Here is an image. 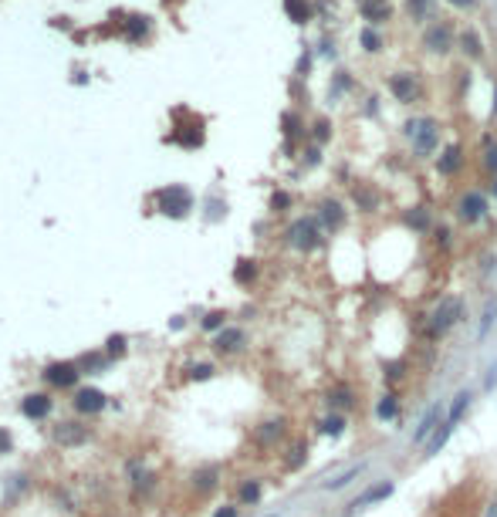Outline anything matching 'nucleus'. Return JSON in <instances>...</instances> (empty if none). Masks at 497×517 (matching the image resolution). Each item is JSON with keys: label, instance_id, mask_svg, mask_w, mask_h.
<instances>
[{"label": "nucleus", "instance_id": "1", "mask_svg": "<svg viewBox=\"0 0 497 517\" xmlns=\"http://www.w3.org/2000/svg\"><path fill=\"white\" fill-rule=\"evenodd\" d=\"M467 318V305H464V298L460 294H444L433 308H430V314H426V338L430 341H437V338L450 335L460 321Z\"/></svg>", "mask_w": 497, "mask_h": 517}, {"label": "nucleus", "instance_id": "2", "mask_svg": "<svg viewBox=\"0 0 497 517\" xmlns=\"http://www.w3.org/2000/svg\"><path fill=\"white\" fill-rule=\"evenodd\" d=\"M406 142H410V149L416 159H430V155L440 149V135H444V126H440V119H433V115H413L406 126Z\"/></svg>", "mask_w": 497, "mask_h": 517}, {"label": "nucleus", "instance_id": "3", "mask_svg": "<svg viewBox=\"0 0 497 517\" xmlns=\"http://www.w3.org/2000/svg\"><path fill=\"white\" fill-rule=\"evenodd\" d=\"M285 240H288L291 251L312 254V251H318V247L325 244V230H321L318 217H298L288 230H285Z\"/></svg>", "mask_w": 497, "mask_h": 517}, {"label": "nucleus", "instance_id": "4", "mask_svg": "<svg viewBox=\"0 0 497 517\" xmlns=\"http://www.w3.org/2000/svg\"><path fill=\"white\" fill-rule=\"evenodd\" d=\"M453 213H457V220L464 223V227H477V223H484L487 220V213H491V200H487V193H480V189H464L460 196H457V203H453Z\"/></svg>", "mask_w": 497, "mask_h": 517}, {"label": "nucleus", "instance_id": "5", "mask_svg": "<svg viewBox=\"0 0 497 517\" xmlns=\"http://www.w3.org/2000/svg\"><path fill=\"white\" fill-rule=\"evenodd\" d=\"M153 203H156L159 213H166V217H186L189 210H193V196H189V189L180 186V183H173V186H162L156 189V196H153Z\"/></svg>", "mask_w": 497, "mask_h": 517}, {"label": "nucleus", "instance_id": "6", "mask_svg": "<svg viewBox=\"0 0 497 517\" xmlns=\"http://www.w3.org/2000/svg\"><path fill=\"white\" fill-rule=\"evenodd\" d=\"M444 419H446V402H444V399L430 402V406L423 409V416H419L413 437H410V446H426V443H430V437L440 430V423H444Z\"/></svg>", "mask_w": 497, "mask_h": 517}, {"label": "nucleus", "instance_id": "7", "mask_svg": "<svg viewBox=\"0 0 497 517\" xmlns=\"http://www.w3.org/2000/svg\"><path fill=\"white\" fill-rule=\"evenodd\" d=\"M318 223H321V230L325 233H342L345 230V223H348V210H345V203L342 200H335V196H321L318 200Z\"/></svg>", "mask_w": 497, "mask_h": 517}, {"label": "nucleus", "instance_id": "8", "mask_svg": "<svg viewBox=\"0 0 497 517\" xmlns=\"http://www.w3.org/2000/svg\"><path fill=\"white\" fill-rule=\"evenodd\" d=\"M325 406H328V413H352L355 406H359V389L352 386V382H332L328 392H325Z\"/></svg>", "mask_w": 497, "mask_h": 517}, {"label": "nucleus", "instance_id": "9", "mask_svg": "<svg viewBox=\"0 0 497 517\" xmlns=\"http://www.w3.org/2000/svg\"><path fill=\"white\" fill-rule=\"evenodd\" d=\"M423 48L430 54H450V48H453V24L450 21H433V24L426 27V34H423Z\"/></svg>", "mask_w": 497, "mask_h": 517}, {"label": "nucleus", "instance_id": "10", "mask_svg": "<svg viewBox=\"0 0 497 517\" xmlns=\"http://www.w3.org/2000/svg\"><path fill=\"white\" fill-rule=\"evenodd\" d=\"M352 207L359 213H379L382 210V193L379 186L369 180H355L352 183Z\"/></svg>", "mask_w": 497, "mask_h": 517}, {"label": "nucleus", "instance_id": "11", "mask_svg": "<svg viewBox=\"0 0 497 517\" xmlns=\"http://www.w3.org/2000/svg\"><path fill=\"white\" fill-rule=\"evenodd\" d=\"M386 88H389V95H393L399 105L419 102V85H416V75H413V71H396V75H389Z\"/></svg>", "mask_w": 497, "mask_h": 517}, {"label": "nucleus", "instance_id": "12", "mask_svg": "<svg viewBox=\"0 0 497 517\" xmlns=\"http://www.w3.org/2000/svg\"><path fill=\"white\" fill-rule=\"evenodd\" d=\"M464 146L460 142H450V146H444L440 149V155H437V176H444V180H453L460 169H464Z\"/></svg>", "mask_w": 497, "mask_h": 517}, {"label": "nucleus", "instance_id": "13", "mask_svg": "<svg viewBox=\"0 0 497 517\" xmlns=\"http://www.w3.org/2000/svg\"><path fill=\"white\" fill-rule=\"evenodd\" d=\"M81 379L78 362H51L44 368V382L54 389H71Z\"/></svg>", "mask_w": 497, "mask_h": 517}, {"label": "nucleus", "instance_id": "14", "mask_svg": "<svg viewBox=\"0 0 497 517\" xmlns=\"http://www.w3.org/2000/svg\"><path fill=\"white\" fill-rule=\"evenodd\" d=\"M359 3V14L369 27H382L393 17V3L389 0H355Z\"/></svg>", "mask_w": 497, "mask_h": 517}, {"label": "nucleus", "instance_id": "15", "mask_svg": "<svg viewBox=\"0 0 497 517\" xmlns=\"http://www.w3.org/2000/svg\"><path fill=\"white\" fill-rule=\"evenodd\" d=\"M71 406H75V413L81 416H92V413H102L105 409V392L102 389H75V399H71Z\"/></svg>", "mask_w": 497, "mask_h": 517}, {"label": "nucleus", "instance_id": "16", "mask_svg": "<svg viewBox=\"0 0 497 517\" xmlns=\"http://www.w3.org/2000/svg\"><path fill=\"white\" fill-rule=\"evenodd\" d=\"M396 491L393 480H379V484H372L366 493H359L352 504H348V511H362V507H372V504H379V500H389Z\"/></svg>", "mask_w": 497, "mask_h": 517}, {"label": "nucleus", "instance_id": "17", "mask_svg": "<svg viewBox=\"0 0 497 517\" xmlns=\"http://www.w3.org/2000/svg\"><path fill=\"white\" fill-rule=\"evenodd\" d=\"M247 345V332L244 328H224V332H217V338H213V348L220 352V355H237L240 348Z\"/></svg>", "mask_w": 497, "mask_h": 517}, {"label": "nucleus", "instance_id": "18", "mask_svg": "<svg viewBox=\"0 0 497 517\" xmlns=\"http://www.w3.org/2000/svg\"><path fill=\"white\" fill-rule=\"evenodd\" d=\"M471 406H473V389H457V396L446 406V423L450 426H460L467 419V413H471Z\"/></svg>", "mask_w": 497, "mask_h": 517}, {"label": "nucleus", "instance_id": "19", "mask_svg": "<svg viewBox=\"0 0 497 517\" xmlns=\"http://www.w3.org/2000/svg\"><path fill=\"white\" fill-rule=\"evenodd\" d=\"M369 473V460H362V464H352L348 470H342L335 480H328V484H321V491H332V493H339V491H345L348 484H355V480H362Z\"/></svg>", "mask_w": 497, "mask_h": 517}, {"label": "nucleus", "instance_id": "20", "mask_svg": "<svg viewBox=\"0 0 497 517\" xmlns=\"http://www.w3.org/2000/svg\"><path fill=\"white\" fill-rule=\"evenodd\" d=\"M403 223H406V230L413 233H433V213L426 207H410L406 213H403Z\"/></svg>", "mask_w": 497, "mask_h": 517}, {"label": "nucleus", "instance_id": "21", "mask_svg": "<svg viewBox=\"0 0 497 517\" xmlns=\"http://www.w3.org/2000/svg\"><path fill=\"white\" fill-rule=\"evenodd\" d=\"M497 325V294H491L487 301H484V311H480V321H477V345H484L491 332H494Z\"/></svg>", "mask_w": 497, "mask_h": 517}, {"label": "nucleus", "instance_id": "22", "mask_svg": "<svg viewBox=\"0 0 497 517\" xmlns=\"http://www.w3.org/2000/svg\"><path fill=\"white\" fill-rule=\"evenodd\" d=\"M51 396L48 392H34V396H27V399H21V413L27 416V419H44V416L51 413Z\"/></svg>", "mask_w": 497, "mask_h": 517}, {"label": "nucleus", "instance_id": "23", "mask_svg": "<svg viewBox=\"0 0 497 517\" xmlns=\"http://www.w3.org/2000/svg\"><path fill=\"white\" fill-rule=\"evenodd\" d=\"M285 419H267V423H261L258 430H254V440L261 443V446H278V443L285 440Z\"/></svg>", "mask_w": 497, "mask_h": 517}, {"label": "nucleus", "instance_id": "24", "mask_svg": "<svg viewBox=\"0 0 497 517\" xmlns=\"http://www.w3.org/2000/svg\"><path fill=\"white\" fill-rule=\"evenodd\" d=\"M376 419H379V423L399 419V392H396V389H386V392L376 399Z\"/></svg>", "mask_w": 497, "mask_h": 517}, {"label": "nucleus", "instance_id": "25", "mask_svg": "<svg viewBox=\"0 0 497 517\" xmlns=\"http://www.w3.org/2000/svg\"><path fill=\"white\" fill-rule=\"evenodd\" d=\"M51 437H54V443H61V446H75V443H81L88 433H85L81 423H58Z\"/></svg>", "mask_w": 497, "mask_h": 517}, {"label": "nucleus", "instance_id": "26", "mask_svg": "<svg viewBox=\"0 0 497 517\" xmlns=\"http://www.w3.org/2000/svg\"><path fill=\"white\" fill-rule=\"evenodd\" d=\"M345 430H348V416L345 413H325L318 419V433H321V437H335V440H339Z\"/></svg>", "mask_w": 497, "mask_h": 517}, {"label": "nucleus", "instance_id": "27", "mask_svg": "<svg viewBox=\"0 0 497 517\" xmlns=\"http://www.w3.org/2000/svg\"><path fill=\"white\" fill-rule=\"evenodd\" d=\"M285 14H288L294 24H312V17H314V7H312V0H285Z\"/></svg>", "mask_w": 497, "mask_h": 517}, {"label": "nucleus", "instance_id": "28", "mask_svg": "<svg viewBox=\"0 0 497 517\" xmlns=\"http://www.w3.org/2000/svg\"><path fill=\"white\" fill-rule=\"evenodd\" d=\"M453 430H457V426H450V423H440V430H437V433H433V437H430V443H426V446H423V457H426V460H430V457H437V453H440V450H444L446 443H450V437H453Z\"/></svg>", "mask_w": 497, "mask_h": 517}, {"label": "nucleus", "instance_id": "29", "mask_svg": "<svg viewBox=\"0 0 497 517\" xmlns=\"http://www.w3.org/2000/svg\"><path fill=\"white\" fill-rule=\"evenodd\" d=\"M460 51L467 54V58H473V61L484 58V41H480V34H477L473 27H464V31H460Z\"/></svg>", "mask_w": 497, "mask_h": 517}, {"label": "nucleus", "instance_id": "30", "mask_svg": "<svg viewBox=\"0 0 497 517\" xmlns=\"http://www.w3.org/2000/svg\"><path fill=\"white\" fill-rule=\"evenodd\" d=\"M258 271H261V267H258V260H237V267H234V281L237 285H244V287H251L254 285V281H258Z\"/></svg>", "mask_w": 497, "mask_h": 517}, {"label": "nucleus", "instance_id": "31", "mask_svg": "<svg viewBox=\"0 0 497 517\" xmlns=\"http://www.w3.org/2000/svg\"><path fill=\"white\" fill-rule=\"evenodd\" d=\"M359 44H362V51H366V54H379L382 48H386L382 34H379L376 27H369V24L362 27V31H359Z\"/></svg>", "mask_w": 497, "mask_h": 517}, {"label": "nucleus", "instance_id": "32", "mask_svg": "<svg viewBox=\"0 0 497 517\" xmlns=\"http://www.w3.org/2000/svg\"><path fill=\"white\" fill-rule=\"evenodd\" d=\"M305 464H308V443H305V440H294V443L288 446L285 466H288V470H301Z\"/></svg>", "mask_w": 497, "mask_h": 517}, {"label": "nucleus", "instance_id": "33", "mask_svg": "<svg viewBox=\"0 0 497 517\" xmlns=\"http://www.w3.org/2000/svg\"><path fill=\"white\" fill-rule=\"evenodd\" d=\"M433 7H437V0H406V14L413 24H423L433 14Z\"/></svg>", "mask_w": 497, "mask_h": 517}, {"label": "nucleus", "instance_id": "34", "mask_svg": "<svg viewBox=\"0 0 497 517\" xmlns=\"http://www.w3.org/2000/svg\"><path fill=\"white\" fill-rule=\"evenodd\" d=\"M261 493H264L261 480H244V484L237 487V504H258Z\"/></svg>", "mask_w": 497, "mask_h": 517}, {"label": "nucleus", "instance_id": "35", "mask_svg": "<svg viewBox=\"0 0 497 517\" xmlns=\"http://www.w3.org/2000/svg\"><path fill=\"white\" fill-rule=\"evenodd\" d=\"M281 126H285V135H288V142H294V139H305L308 135V129H305V122L294 115V112H285L281 115Z\"/></svg>", "mask_w": 497, "mask_h": 517}, {"label": "nucleus", "instance_id": "36", "mask_svg": "<svg viewBox=\"0 0 497 517\" xmlns=\"http://www.w3.org/2000/svg\"><path fill=\"white\" fill-rule=\"evenodd\" d=\"M105 365H108V355H102V352H88V355H81L78 359L81 375H85V372H99V368H105Z\"/></svg>", "mask_w": 497, "mask_h": 517}, {"label": "nucleus", "instance_id": "37", "mask_svg": "<svg viewBox=\"0 0 497 517\" xmlns=\"http://www.w3.org/2000/svg\"><path fill=\"white\" fill-rule=\"evenodd\" d=\"M291 207H294V196L288 189H274L271 193V213H288Z\"/></svg>", "mask_w": 497, "mask_h": 517}, {"label": "nucleus", "instance_id": "38", "mask_svg": "<svg viewBox=\"0 0 497 517\" xmlns=\"http://www.w3.org/2000/svg\"><path fill=\"white\" fill-rule=\"evenodd\" d=\"M149 17H129V24H126V34H129L132 41H142L146 34H149Z\"/></svg>", "mask_w": 497, "mask_h": 517}, {"label": "nucleus", "instance_id": "39", "mask_svg": "<svg viewBox=\"0 0 497 517\" xmlns=\"http://www.w3.org/2000/svg\"><path fill=\"white\" fill-rule=\"evenodd\" d=\"M217 477H220V473H217L213 466H203V470L193 477V480H196V491H203V493L213 491V487H217Z\"/></svg>", "mask_w": 497, "mask_h": 517}, {"label": "nucleus", "instance_id": "40", "mask_svg": "<svg viewBox=\"0 0 497 517\" xmlns=\"http://www.w3.org/2000/svg\"><path fill=\"white\" fill-rule=\"evenodd\" d=\"M450 244H453V230L446 223H437L433 227V247L437 251H450Z\"/></svg>", "mask_w": 497, "mask_h": 517}, {"label": "nucleus", "instance_id": "41", "mask_svg": "<svg viewBox=\"0 0 497 517\" xmlns=\"http://www.w3.org/2000/svg\"><path fill=\"white\" fill-rule=\"evenodd\" d=\"M200 325H203V332H224L227 328V311H210Z\"/></svg>", "mask_w": 497, "mask_h": 517}, {"label": "nucleus", "instance_id": "42", "mask_svg": "<svg viewBox=\"0 0 497 517\" xmlns=\"http://www.w3.org/2000/svg\"><path fill=\"white\" fill-rule=\"evenodd\" d=\"M406 368H410L406 362H386V372H382V379H386L389 386H396V382H403V379H406Z\"/></svg>", "mask_w": 497, "mask_h": 517}, {"label": "nucleus", "instance_id": "43", "mask_svg": "<svg viewBox=\"0 0 497 517\" xmlns=\"http://www.w3.org/2000/svg\"><path fill=\"white\" fill-rule=\"evenodd\" d=\"M312 139H314V146L328 142V139H332V122H328V119H318L312 126Z\"/></svg>", "mask_w": 497, "mask_h": 517}, {"label": "nucleus", "instance_id": "44", "mask_svg": "<svg viewBox=\"0 0 497 517\" xmlns=\"http://www.w3.org/2000/svg\"><path fill=\"white\" fill-rule=\"evenodd\" d=\"M484 169L491 173V180L497 176V139H491L487 149H484Z\"/></svg>", "mask_w": 497, "mask_h": 517}, {"label": "nucleus", "instance_id": "45", "mask_svg": "<svg viewBox=\"0 0 497 517\" xmlns=\"http://www.w3.org/2000/svg\"><path fill=\"white\" fill-rule=\"evenodd\" d=\"M122 352H126V335H112L105 341V355H108V359H115V355H122Z\"/></svg>", "mask_w": 497, "mask_h": 517}, {"label": "nucleus", "instance_id": "46", "mask_svg": "<svg viewBox=\"0 0 497 517\" xmlns=\"http://www.w3.org/2000/svg\"><path fill=\"white\" fill-rule=\"evenodd\" d=\"M213 362H200V365H193L189 368V379H196V382H203V379H213Z\"/></svg>", "mask_w": 497, "mask_h": 517}, {"label": "nucleus", "instance_id": "47", "mask_svg": "<svg viewBox=\"0 0 497 517\" xmlns=\"http://www.w3.org/2000/svg\"><path fill=\"white\" fill-rule=\"evenodd\" d=\"M301 162H305L308 169H312V166H318V162H321V146H308V149L301 153Z\"/></svg>", "mask_w": 497, "mask_h": 517}, {"label": "nucleus", "instance_id": "48", "mask_svg": "<svg viewBox=\"0 0 497 517\" xmlns=\"http://www.w3.org/2000/svg\"><path fill=\"white\" fill-rule=\"evenodd\" d=\"M484 392H497V362H491L484 372Z\"/></svg>", "mask_w": 497, "mask_h": 517}, {"label": "nucleus", "instance_id": "49", "mask_svg": "<svg viewBox=\"0 0 497 517\" xmlns=\"http://www.w3.org/2000/svg\"><path fill=\"white\" fill-rule=\"evenodd\" d=\"M345 88H352V78H348V71H335V81H332V95H339V92H345Z\"/></svg>", "mask_w": 497, "mask_h": 517}, {"label": "nucleus", "instance_id": "50", "mask_svg": "<svg viewBox=\"0 0 497 517\" xmlns=\"http://www.w3.org/2000/svg\"><path fill=\"white\" fill-rule=\"evenodd\" d=\"M10 450H14V437L0 426V453H10Z\"/></svg>", "mask_w": 497, "mask_h": 517}, {"label": "nucleus", "instance_id": "51", "mask_svg": "<svg viewBox=\"0 0 497 517\" xmlns=\"http://www.w3.org/2000/svg\"><path fill=\"white\" fill-rule=\"evenodd\" d=\"M213 517H240V511H237V504H227V507H217Z\"/></svg>", "mask_w": 497, "mask_h": 517}, {"label": "nucleus", "instance_id": "52", "mask_svg": "<svg viewBox=\"0 0 497 517\" xmlns=\"http://www.w3.org/2000/svg\"><path fill=\"white\" fill-rule=\"evenodd\" d=\"M450 7H457V10H473L477 7V0H446Z\"/></svg>", "mask_w": 497, "mask_h": 517}, {"label": "nucleus", "instance_id": "53", "mask_svg": "<svg viewBox=\"0 0 497 517\" xmlns=\"http://www.w3.org/2000/svg\"><path fill=\"white\" fill-rule=\"evenodd\" d=\"M318 54H325V58L332 54V58H335V44H332V37H321V48H318Z\"/></svg>", "mask_w": 497, "mask_h": 517}, {"label": "nucleus", "instance_id": "54", "mask_svg": "<svg viewBox=\"0 0 497 517\" xmlns=\"http://www.w3.org/2000/svg\"><path fill=\"white\" fill-rule=\"evenodd\" d=\"M497 274V257H484V278Z\"/></svg>", "mask_w": 497, "mask_h": 517}, {"label": "nucleus", "instance_id": "55", "mask_svg": "<svg viewBox=\"0 0 497 517\" xmlns=\"http://www.w3.org/2000/svg\"><path fill=\"white\" fill-rule=\"evenodd\" d=\"M491 196H494V200H497V176H494V180H491Z\"/></svg>", "mask_w": 497, "mask_h": 517}, {"label": "nucleus", "instance_id": "56", "mask_svg": "<svg viewBox=\"0 0 497 517\" xmlns=\"http://www.w3.org/2000/svg\"><path fill=\"white\" fill-rule=\"evenodd\" d=\"M491 112H494V119H497V85H494V108Z\"/></svg>", "mask_w": 497, "mask_h": 517}, {"label": "nucleus", "instance_id": "57", "mask_svg": "<svg viewBox=\"0 0 497 517\" xmlns=\"http://www.w3.org/2000/svg\"><path fill=\"white\" fill-rule=\"evenodd\" d=\"M491 514H497V507H491Z\"/></svg>", "mask_w": 497, "mask_h": 517}]
</instances>
